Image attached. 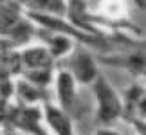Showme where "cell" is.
Listing matches in <instances>:
<instances>
[{"mask_svg": "<svg viewBox=\"0 0 146 135\" xmlns=\"http://www.w3.org/2000/svg\"><path fill=\"white\" fill-rule=\"evenodd\" d=\"M92 85L96 97V119L101 124H112L123 114V99L103 74H98Z\"/></svg>", "mask_w": 146, "mask_h": 135, "instance_id": "1", "label": "cell"}, {"mask_svg": "<svg viewBox=\"0 0 146 135\" xmlns=\"http://www.w3.org/2000/svg\"><path fill=\"white\" fill-rule=\"evenodd\" d=\"M31 36V24L22 18L20 4L15 0L0 4V38H9L11 42H24Z\"/></svg>", "mask_w": 146, "mask_h": 135, "instance_id": "2", "label": "cell"}, {"mask_svg": "<svg viewBox=\"0 0 146 135\" xmlns=\"http://www.w3.org/2000/svg\"><path fill=\"white\" fill-rule=\"evenodd\" d=\"M69 72L72 74V77L76 79V83H81V85H88L96 79L98 72V65L94 58L85 50L78 49L70 54L69 58Z\"/></svg>", "mask_w": 146, "mask_h": 135, "instance_id": "3", "label": "cell"}, {"mask_svg": "<svg viewBox=\"0 0 146 135\" xmlns=\"http://www.w3.org/2000/svg\"><path fill=\"white\" fill-rule=\"evenodd\" d=\"M42 117L45 119L47 126L56 135H74L72 133V121L65 114L63 108H60L56 105H50L49 101H45L43 103V115Z\"/></svg>", "mask_w": 146, "mask_h": 135, "instance_id": "4", "label": "cell"}, {"mask_svg": "<svg viewBox=\"0 0 146 135\" xmlns=\"http://www.w3.org/2000/svg\"><path fill=\"white\" fill-rule=\"evenodd\" d=\"M54 79L56 87V97H58V106L60 108H70L76 101V79L72 77L69 70H60Z\"/></svg>", "mask_w": 146, "mask_h": 135, "instance_id": "5", "label": "cell"}, {"mask_svg": "<svg viewBox=\"0 0 146 135\" xmlns=\"http://www.w3.org/2000/svg\"><path fill=\"white\" fill-rule=\"evenodd\" d=\"M18 56H20L22 67H25L27 70L50 69V65H52V56L45 47H27Z\"/></svg>", "mask_w": 146, "mask_h": 135, "instance_id": "6", "label": "cell"}, {"mask_svg": "<svg viewBox=\"0 0 146 135\" xmlns=\"http://www.w3.org/2000/svg\"><path fill=\"white\" fill-rule=\"evenodd\" d=\"M16 92H18V99L27 103V105H33L35 101H43L42 88L33 85L29 81H20L18 85H16ZM43 103H45V101H43Z\"/></svg>", "mask_w": 146, "mask_h": 135, "instance_id": "7", "label": "cell"}, {"mask_svg": "<svg viewBox=\"0 0 146 135\" xmlns=\"http://www.w3.org/2000/svg\"><path fill=\"white\" fill-rule=\"evenodd\" d=\"M70 47H72V45H70V38L67 36V34L58 32V34H54V36L49 38L47 50L50 52V56H52V60H54V58H61V56L69 54L70 52Z\"/></svg>", "mask_w": 146, "mask_h": 135, "instance_id": "8", "label": "cell"}, {"mask_svg": "<svg viewBox=\"0 0 146 135\" xmlns=\"http://www.w3.org/2000/svg\"><path fill=\"white\" fill-rule=\"evenodd\" d=\"M25 77L29 83L43 88L52 81V72H50V69H33V70H27Z\"/></svg>", "mask_w": 146, "mask_h": 135, "instance_id": "9", "label": "cell"}, {"mask_svg": "<svg viewBox=\"0 0 146 135\" xmlns=\"http://www.w3.org/2000/svg\"><path fill=\"white\" fill-rule=\"evenodd\" d=\"M96 135H119V133L114 132V130H108V128H103V130H98Z\"/></svg>", "mask_w": 146, "mask_h": 135, "instance_id": "10", "label": "cell"}, {"mask_svg": "<svg viewBox=\"0 0 146 135\" xmlns=\"http://www.w3.org/2000/svg\"><path fill=\"white\" fill-rule=\"evenodd\" d=\"M2 2H7V0H0V4H2Z\"/></svg>", "mask_w": 146, "mask_h": 135, "instance_id": "11", "label": "cell"}, {"mask_svg": "<svg viewBox=\"0 0 146 135\" xmlns=\"http://www.w3.org/2000/svg\"><path fill=\"white\" fill-rule=\"evenodd\" d=\"M0 135H2V133H0Z\"/></svg>", "mask_w": 146, "mask_h": 135, "instance_id": "12", "label": "cell"}]
</instances>
